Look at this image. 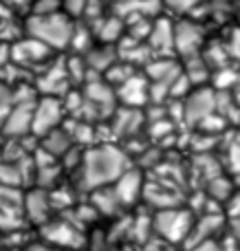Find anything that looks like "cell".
I'll list each match as a JSON object with an SVG mask.
<instances>
[{
    "mask_svg": "<svg viewBox=\"0 0 240 251\" xmlns=\"http://www.w3.org/2000/svg\"><path fill=\"white\" fill-rule=\"evenodd\" d=\"M4 4H9V7H22V4L26 2H33V0H2Z\"/></svg>",
    "mask_w": 240,
    "mask_h": 251,
    "instance_id": "f35d334b",
    "label": "cell"
},
{
    "mask_svg": "<svg viewBox=\"0 0 240 251\" xmlns=\"http://www.w3.org/2000/svg\"><path fill=\"white\" fill-rule=\"evenodd\" d=\"M86 100L91 101V104L97 106V110H99L101 117L110 115V113H113V108H115V93L110 91L108 84L99 82V79H93V82H88V86H86Z\"/></svg>",
    "mask_w": 240,
    "mask_h": 251,
    "instance_id": "7c38bea8",
    "label": "cell"
},
{
    "mask_svg": "<svg viewBox=\"0 0 240 251\" xmlns=\"http://www.w3.org/2000/svg\"><path fill=\"white\" fill-rule=\"evenodd\" d=\"M26 214H29L31 221L35 223H44L48 216V209H51V201H48V196L44 194V192H31L29 196H26Z\"/></svg>",
    "mask_w": 240,
    "mask_h": 251,
    "instance_id": "ac0fdd59",
    "label": "cell"
},
{
    "mask_svg": "<svg viewBox=\"0 0 240 251\" xmlns=\"http://www.w3.org/2000/svg\"><path fill=\"white\" fill-rule=\"evenodd\" d=\"M172 132V124L170 122H166V119H157L152 126V134L157 139H161V137H166V134H170Z\"/></svg>",
    "mask_w": 240,
    "mask_h": 251,
    "instance_id": "d6a6232c",
    "label": "cell"
},
{
    "mask_svg": "<svg viewBox=\"0 0 240 251\" xmlns=\"http://www.w3.org/2000/svg\"><path fill=\"white\" fill-rule=\"evenodd\" d=\"M190 251H223V249H220L216 243H212V240H203V243L194 245Z\"/></svg>",
    "mask_w": 240,
    "mask_h": 251,
    "instance_id": "d590c367",
    "label": "cell"
},
{
    "mask_svg": "<svg viewBox=\"0 0 240 251\" xmlns=\"http://www.w3.org/2000/svg\"><path fill=\"white\" fill-rule=\"evenodd\" d=\"M69 73H66V64H53L47 73L40 77L38 86L40 91L48 93V95H60V93L66 91L69 86Z\"/></svg>",
    "mask_w": 240,
    "mask_h": 251,
    "instance_id": "4fadbf2b",
    "label": "cell"
},
{
    "mask_svg": "<svg viewBox=\"0 0 240 251\" xmlns=\"http://www.w3.org/2000/svg\"><path fill=\"white\" fill-rule=\"evenodd\" d=\"M97 35H99L104 42H113L121 35V22L117 18H108V20L101 22V26L97 29Z\"/></svg>",
    "mask_w": 240,
    "mask_h": 251,
    "instance_id": "603a6c76",
    "label": "cell"
},
{
    "mask_svg": "<svg viewBox=\"0 0 240 251\" xmlns=\"http://www.w3.org/2000/svg\"><path fill=\"white\" fill-rule=\"evenodd\" d=\"M207 192H210L212 199L225 201V199H229V194H232V183H229L225 176L216 174V176H212L210 181H207Z\"/></svg>",
    "mask_w": 240,
    "mask_h": 251,
    "instance_id": "7402d4cb",
    "label": "cell"
},
{
    "mask_svg": "<svg viewBox=\"0 0 240 251\" xmlns=\"http://www.w3.org/2000/svg\"><path fill=\"white\" fill-rule=\"evenodd\" d=\"M188 91H190V77H185V75H179L170 84V97H185Z\"/></svg>",
    "mask_w": 240,
    "mask_h": 251,
    "instance_id": "f546056e",
    "label": "cell"
},
{
    "mask_svg": "<svg viewBox=\"0 0 240 251\" xmlns=\"http://www.w3.org/2000/svg\"><path fill=\"white\" fill-rule=\"evenodd\" d=\"M234 79H236V75H234L232 71H225V73L218 75V82H216V84H218L220 88H223V86L227 88V86H232V84H234Z\"/></svg>",
    "mask_w": 240,
    "mask_h": 251,
    "instance_id": "8d00e7d4",
    "label": "cell"
},
{
    "mask_svg": "<svg viewBox=\"0 0 240 251\" xmlns=\"http://www.w3.org/2000/svg\"><path fill=\"white\" fill-rule=\"evenodd\" d=\"M150 47L154 51H172L174 47V26L168 20H159L150 29Z\"/></svg>",
    "mask_w": 240,
    "mask_h": 251,
    "instance_id": "2e32d148",
    "label": "cell"
},
{
    "mask_svg": "<svg viewBox=\"0 0 240 251\" xmlns=\"http://www.w3.org/2000/svg\"><path fill=\"white\" fill-rule=\"evenodd\" d=\"M71 134L82 143H91L93 139H95V132H93V128L88 122H75L71 126Z\"/></svg>",
    "mask_w": 240,
    "mask_h": 251,
    "instance_id": "cb8c5ba5",
    "label": "cell"
},
{
    "mask_svg": "<svg viewBox=\"0 0 240 251\" xmlns=\"http://www.w3.org/2000/svg\"><path fill=\"white\" fill-rule=\"evenodd\" d=\"M24 251H51L47 247V245H31V247H26Z\"/></svg>",
    "mask_w": 240,
    "mask_h": 251,
    "instance_id": "60d3db41",
    "label": "cell"
},
{
    "mask_svg": "<svg viewBox=\"0 0 240 251\" xmlns=\"http://www.w3.org/2000/svg\"><path fill=\"white\" fill-rule=\"evenodd\" d=\"M48 53H51V47H47L44 42L31 38V35H29V40L16 42L11 49V57L16 62H20V64H35V62H42L48 57Z\"/></svg>",
    "mask_w": 240,
    "mask_h": 251,
    "instance_id": "30bf717a",
    "label": "cell"
},
{
    "mask_svg": "<svg viewBox=\"0 0 240 251\" xmlns=\"http://www.w3.org/2000/svg\"><path fill=\"white\" fill-rule=\"evenodd\" d=\"M57 174H60V168H55L53 163L40 165L38 168V183L40 185H53V181L57 178Z\"/></svg>",
    "mask_w": 240,
    "mask_h": 251,
    "instance_id": "4316f807",
    "label": "cell"
},
{
    "mask_svg": "<svg viewBox=\"0 0 240 251\" xmlns=\"http://www.w3.org/2000/svg\"><path fill=\"white\" fill-rule=\"evenodd\" d=\"M154 227L157 231L168 238L170 243H181L188 236L190 227H192V214L185 209H176V207H166L157 214L154 218Z\"/></svg>",
    "mask_w": 240,
    "mask_h": 251,
    "instance_id": "3957f363",
    "label": "cell"
},
{
    "mask_svg": "<svg viewBox=\"0 0 240 251\" xmlns=\"http://www.w3.org/2000/svg\"><path fill=\"white\" fill-rule=\"evenodd\" d=\"M86 64L91 66V69H95V71H108L110 66L115 64V53L110 51L108 47L93 49V51L88 53V57H86Z\"/></svg>",
    "mask_w": 240,
    "mask_h": 251,
    "instance_id": "44dd1931",
    "label": "cell"
},
{
    "mask_svg": "<svg viewBox=\"0 0 240 251\" xmlns=\"http://www.w3.org/2000/svg\"><path fill=\"white\" fill-rule=\"evenodd\" d=\"M48 201H51V205H55V207H69V205L73 203L71 194H69V192H64V190L57 192V194H53Z\"/></svg>",
    "mask_w": 240,
    "mask_h": 251,
    "instance_id": "836d02e7",
    "label": "cell"
},
{
    "mask_svg": "<svg viewBox=\"0 0 240 251\" xmlns=\"http://www.w3.org/2000/svg\"><path fill=\"white\" fill-rule=\"evenodd\" d=\"M62 119V106L57 100L47 97L33 108V132L35 134H47L48 130H53Z\"/></svg>",
    "mask_w": 240,
    "mask_h": 251,
    "instance_id": "8992f818",
    "label": "cell"
},
{
    "mask_svg": "<svg viewBox=\"0 0 240 251\" xmlns=\"http://www.w3.org/2000/svg\"><path fill=\"white\" fill-rule=\"evenodd\" d=\"M128 159L121 150L113 146H101L95 150H88L84 156L82 168V185L88 190L104 187L106 183H113L119 178V174L126 170Z\"/></svg>",
    "mask_w": 240,
    "mask_h": 251,
    "instance_id": "6da1fadb",
    "label": "cell"
},
{
    "mask_svg": "<svg viewBox=\"0 0 240 251\" xmlns=\"http://www.w3.org/2000/svg\"><path fill=\"white\" fill-rule=\"evenodd\" d=\"M232 214L234 216H240V194L234 199V203H232Z\"/></svg>",
    "mask_w": 240,
    "mask_h": 251,
    "instance_id": "ab89813d",
    "label": "cell"
},
{
    "mask_svg": "<svg viewBox=\"0 0 240 251\" xmlns=\"http://www.w3.org/2000/svg\"><path fill=\"white\" fill-rule=\"evenodd\" d=\"M198 126H203V128H205L207 132H216V130H220V128L225 126V119H220L218 115L212 113V115H207V117L203 119V122L198 124Z\"/></svg>",
    "mask_w": 240,
    "mask_h": 251,
    "instance_id": "4dcf8cb0",
    "label": "cell"
},
{
    "mask_svg": "<svg viewBox=\"0 0 240 251\" xmlns=\"http://www.w3.org/2000/svg\"><path fill=\"white\" fill-rule=\"evenodd\" d=\"M106 73H108V79H110V82L121 84V82H126V79L132 75V66H130V64H117V62H115V64L110 66Z\"/></svg>",
    "mask_w": 240,
    "mask_h": 251,
    "instance_id": "484cf974",
    "label": "cell"
},
{
    "mask_svg": "<svg viewBox=\"0 0 240 251\" xmlns=\"http://www.w3.org/2000/svg\"><path fill=\"white\" fill-rule=\"evenodd\" d=\"M203 42V31L192 22H181L174 29V47L181 55L194 57Z\"/></svg>",
    "mask_w": 240,
    "mask_h": 251,
    "instance_id": "ba28073f",
    "label": "cell"
},
{
    "mask_svg": "<svg viewBox=\"0 0 240 251\" xmlns=\"http://www.w3.org/2000/svg\"><path fill=\"white\" fill-rule=\"evenodd\" d=\"M86 4H88V0H62L64 13H66L69 18L84 16V11H86Z\"/></svg>",
    "mask_w": 240,
    "mask_h": 251,
    "instance_id": "83f0119b",
    "label": "cell"
},
{
    "mask_svg": "<svg viewBox=\"0 0 240 251\" xmlns=\"http://www.w3.org/2000/svg\"><path fill=\"white\" fill-rule=\"evenodd\" d=\"M141 122H144V115H141L137 108L126 106L123 110H119V113L115 115L113 130L117 137H130V134H135L137 130H139Z\"/></svg>",
    "mask_w": 240,
    "mask_h": 251,
    "instance_id": "5bb4252c",
    "label": "cell"
},
{
    "mask_svg": "<svg viewBox=\"0 0 240 251\" xmlns=\"http://www.w3.org/2000/svg\"><path fill=\"white\" fill-rule=\"evenodd\" d=\"M73 22L66 13L53 11V13H33L26 20V33L31 38L44 42L51 49H64L71 44V35H73Z\"/></svg>",
    "mask_w": 240,
    "mask_h": 251,
    "instance_id": "7a4b0ae2",
    "label": "cell"
},
{
    "mask_svg": "<svg viewBox=\"0 0 240 251\" xmlns=\"http://www.w3.org/2000/svg\"><path fill=\"white\" fill-rule=\"evenodd\" d=\"M69 148H71V137H69V132H64V130L53 128L44 134V150H47L48 154L64 156Z\"/></svg>",
    "mask_w": 240,
    "mask_h": 251,
    "instance_id": "d6986e66",
    "label": "cell"
},
{
    "mask_svg": "<svg viewBox=\"0 0 240 251\" xmlns=\"http://www.w3.org/2000/svg\"><path fill=\"white\" fill-rule=\"evenodd\" d=\"M22 181V172L18 168H13V165H0V183L2 185H18V183Z\"/></svg>",
    "mask_w": 240,
    "mask_h": 251,
    "instance_id": "d4e9b609",
    "label": "cell"
},
{
    "mask_svg": "<svg viewBox=\"0 0 240 251\" xmlns=\"http://www.w3.org/2000/svg\"><path fill=\"white\" fill-rule=\"evenodd\" d=\"M44 238H47L48 243L57 245V247H66V249H75V247H82L84 245L82 231L66 221H57V223L47 225L44 227Z\"/></svg>",
    "mask_w": 240,
    "mask_h": 251,
    "instance_id": "5b68a950",
    "label": "cell"
},
{
    "mask_svg": "<svg viewBox=\"0 0 240 251\" xmlns=\"http://www.w3.org/2000/svg\"><path fill=\"white\" fill-rule=\"evenodd\" d=\"M220 227V216L218 214H210L207 212V216H203L201 221L196 223V225L190 227L188 236H185V243H188V247H194V245L203 243V240H207V236H212L216 229Z\"/></svg>",
    "mask_w": 240,
    "mask_h": 251,
    "instance_id": "9a60e30c",
    "label": "cell"
},
{
    "mask_svg": "<svg viewBox=\"0 0 240 251\" xmlns=\"http://www.w3.org/2000/svg\"><path fill=\"white\" fill-rule=\"evenodd\" d=\"M145 73H148V77L152 79V82L172 84L181 75V69L172 60H157V62H148Z\"/></svg>",
    "mask_w": 240,
    "mask_h": 251,
    "instance_id": "e0dca14e",
    "label": "cell"
},
{
    "mask_svg": "<svg viewBox=\"0 0 240 251\" xmlns=\"http://www.w3.org/2000/svg\"><path fill=\"white\" fill-rule=\"evenodd\" d=\"M168 2H170L176 11H185V9H190L194 4V0H168Z\"/></svg>",
    "mask_w": 240,
    "mask_h": 251,
    "instance_id": "74e56055",
    "label": "cell"
},
{
    "mask_svg": "<svg viewBox=\"0 0 240 251\" xmlns=\"http://www.w3.org/2000/svg\"><path fill=\"white\" fill-rule=\"evenodd\" d=\"M117 95L126 106H130V108H139V106H144L150 97L148 79H145L144 75H130L126 82L119 84Z\"/></svg>",
    "mask_w": 240,
    "mask_h": 251,
    "instance_id": "52a82bcc",
    "label": "cell"
},
{
    "mask_svg": "<svg viewBox=\"0 0 240 251\" xmlns=\"http://www.w3.org/2000/svg\"><path fill=\"white\" fill-rule=\"evenodd\" d=\"M93 205L99 209L101 214H115L119 209V199L115 194V190H104V187H95L93 194Z\"/></svg>",
    "mask_w": 240,
    "mask_h": 251,
    "instance_id": "ffe728a7",
    "label": "cell"
},
{
    "mask_svg": "<svg viewBox=\"0 0 240 251\" xmlns=\"http://www.w3.org/2000/svg\"><path fill=\"white\" fill-rule=\"evenodd\" d=\"M33 126V101L26 100L24 104H18L11 113L7 115V122H4V134L9 137H20L26 134Z\"/></svg>",
    "mask_w": 240,
    "mask_h": 251,
    "instance_id": "9c48e42d",
    "label": "cell"
},
{
    "mask_svg": "<svg viewBox=\"0 0 240 251\" xmlns=\"http://www.w3.org/2000/svg\"><path fill=\"white\" fill-rule=\"evenodd\" d=\"M4 113H7V101L0 100V119H4Z\"/></svg>",
    "mask_w": 240,
    "mask_h": 251,
    "instance_id": "b9f144b4",
    "label": "cell"
},
{
    "mask_svg": "<svg viewBox=\"0 0 240 251\" xmlns=\"http://www.w3.org/2000/svg\"><path fill=\"white\" fill-rule=\"evenodd\" d=\"M84 71H86V64H84L82 60H71L69 64H66V73H69V77L82 79L84 77Z\"/></svg>",
    "mask_w": 240,
    "mask_h": 251,
    "instance_id": "1f68e13d",
    "label": "cell"
},
{
    "mask_svg": "<svg viewBox=\"0 0 240 251\" xmlns=\"http://www.w3.org/2000/svg\"><path fill=\"white\" fill-rule=\"evenodd\" d=\"M236 143H240V134H238V139H236Z\"/></svg>",
    "mask_w": 240,
    "mask_h": 251,
    "instance_id": "ee69618b",
    "label": "cell"
},
{
    "mask_svg": "<svg viewBox=\"0 0 240 251\" xmlns=\"http://www.w3.org/2000/svg\"><path fill=\"white\" fill-rule=\"evenodd\" d=\"M196 165H198V172H201L203 176H207V181L218 174V163H216L212 156H201V159L196 161Z\"/></svg>",
    "mask_w": 240,
    "mask_h": 251,
    "instance_id": "f1b7e54d",
    "label": "cell"
},
{
    "mask_svg": "<svg viewBox=\"0 0 240 251\" xmlns=\"http://www.w3.org/2000/svg\"><path fill=\"white\" fill-rule=\"evenodd\" d=\"M4 57H7V51H4V49L0 47V64H2V60H4Z\"/></svg>",
    "mask_w": 240,
    "mask_h": 251,
    "instance_id": "7bdbcfd3",
    "label": "cell"
},
{
    "mask_svg": "<svg viewBox=\"0 0 240 251\" xmlns=\"http://www.w3.org/2000/svg\"><path fill=\"white\" fill-rule=\"evenodd\" d=\"M229 165H232V170L240 176V143H234V146L229 148Z\"/></svg>",
    "mask_w": 240,
    "mask_h": 251,
    "instance_id": "e575fe53",
    "label": "cell"
},
{
    "mask_svg": "<svg viewBox=\"0 0 240 251\" xmlns=\"http://www.w3.org/2000/svg\"><path fill=\"white\" fill-rule=\"evenodd\" d=\"M141 183H144V178H141L139 172H135V170H123L117 178V185L113 187L119 203L130 205L132 201H137V196L141 194Z\"/></svg>",
    "mask_w": 240,
    "mask_h": 251,
    "instance_id": "8fae6325",
    "label": "cell"
},
{
    "mask_svg": "<svg viewBox=\"0 0 240 251\" xmlns=\"http://www.w3.org/2000/svg\"><path fill=\"white\" fill-rule=\"evenodd\" d=\"M214 110H216V95L212 91H207V88L190 95V100L185 101V106H183L185 122L190 126H198L207 115L214 113Z\"/></svg>",
    "mask_w": 240,
    "mask_h": 251,
    "instance_id": "277c9868",
    "label": "cell"
}]
</instances>
